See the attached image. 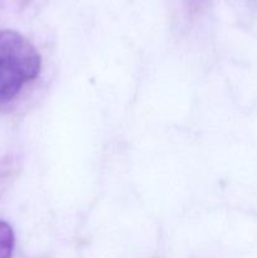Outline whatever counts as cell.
Masks as SVG:
<instances>
[{
	"label": "cell",
	"mask_w": 257,
	"mask_h": 258,
	"mask_svg": "<svg viewBox=\"0 0 257 258\" xmlns=\"http://www.w3.org/2000/svg\"><path fill=\"white\" fill-rule=\"evenodd\" d=\"M40 55L34 45L14 30L0 32V103L13 100L37 78Z\"/></svg>",
	"instance_id": "6da1fadb"
},
{
	"label": "cell",
	"mask_w": 257,
	"mask_h": 258,
	"mask_svg": "<svg viewBox=\"0 0 257 258\" xmlns=\"http://www.w3.org/2000/svg\"><path fill=\"white\" fill-rule=\"evenodd\" d=\"M14 232L4 221H0V258H10L14 249Z\"/></svg>",
	"instance_id": "7a4b0ae2"
}]
</instances>
